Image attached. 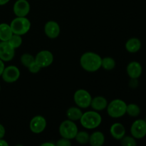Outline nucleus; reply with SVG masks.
Instances as JSON below:
<instances>
[{"mask_svg":"<svg viewBox=\"0 0 146 146\" xmlns=\"http://www.w3.org/2000/svg\"><path fill=\"white\" fill-rule=\"evenodd\" d=\"M102 58L94 52L84 53L80 58V64L85 71L95 72L101 67Z\"/></svg>","mask_w":146,"mask_h":146,"instance_id":"f257e3e1","label":"nucleus"},{"mask_svg":"<svg viewBox=\"0 0 146 146\" xmlns=\"http://www.w3.org/2000/svg\"><path fill=\"white\" fill-rule=\"evenodd\" d=\"M81 124L86 129H94L99 126L102 122V117L96 111H87L84 113L79 120Z\"/></svg>","mask_w":146,"mask_h":146,"instance_id":"f03ea898","label":"nucleus"},{"mask_svg":"<svg viewBox=\"0 0 146 146\" xmlns=\"http://www.w3.org/2000/svg\"><path fill=\"white\" fill-rule=\"evenodd\" d=\"M127 104L121 99H114L107 106V113L111 118H118L126 113Z\"/></svg>","mask_w":146,"mask_h":146,"instance_id":"7ed1b4c3","label":"nucleus"},{"mask_svg":"<svg viewBox=\"0 0 146 146\" xmlns=\"http://www.w3.org/2000/svg\"><path fill=\"white\" fill-rule=\"evenodd\" d=\"M13 34L22 36L27 34L31 28V22L26 17H17L10 24Z\"/></svg>","mask_w":146,"mask_h":146,"instance_id":"20e7f679","label":"nucleus"},{"mask_svg":"<svg viewBox=\"0 0 146 146\" xmlns=\"http://www.w3.org/2000/svg\"><path fill=\"white\" fill-rule=\"evenodd\" d=\"M59 133L62 138L72 140L75 138L78 132V127L74 121L71 120H66L63 121L59 126Z\"/></svg>","mask_w":146,"mask_h":146,"instance_id":"39448f33","label":"nucleus"},{"mask_svg":"<svg viewBox=\"0 0 146 146\" xmlns=\"http://www.w3.org/2000/svg\"><path fill=\"white\" fill-rule=\"evenodd\" d=\"M74 99L77 106L81 108H87L91 106L92 97L86 90L78 89L74 94Z\"/></svg>","mask_w":146,"mask_h":146,"instance_id":"423d86ee","label":"nucleus"},{"mask_svg":"<svg viewBox=\"0 0 146 146\" xmlns=\"http://www.w3.org/2000/svg\"><path fill=\"white\" fill-rule=\"evenodd\" d=\"M131 133L133 138L141 139L146 135V122L145 120L138 119L133 123L131 127Z\"/></svg>","mask_w":146,"mask_h":146,"instance_id":"0eeeda50","label":"nucleus"},{"mask_svg":"<svg viewBox=\"0 0 146 146\" xmlns=\"http://www.w3.org/2000/svg\"><path fill=\"white\" fill-rule=\"evenodd\" d=\"M54 61V56L51 51L43 50L39 51L35 56V62L42 68H46L51 65Z\"/></svg>","mask_w":146,"mask_h":146,"instance_id":"6e6552de","label":"nucleus"},{"mask_svg":"<svg viewBox=\"0 0 146 146\" xmlns=\"http://www.w3.org/2000/svg\"><path fill=\"white\" fill-rule=\"evenodd\" d=\"M20 76V71L15 66H9L4 68L1 77L7 83H14L19 79Z\"/></svg>","mask_w":146,"mask_h":146,"instance_id":"1a4fd4ad","label":"nucleus"},{"mask_svg":"<svg viewBox=\"0 0 146 146\" xmlns=\"http://www.w3.org/2000/svg\"><path fill=\"white\" fill-rule=\"evenodd\" d=\"M15 54V48H13L8 41L0 42V59L3 61H10Z\"/></svg>","mask_w":146,"mask_h":146,"instance_id":"9d476101","label":"nucleus"},{"mask_svg":"<svg viewBox=\"0 0 146 146\" xmlns=\"http://www.w3.org/2000/svg\"><path fill=\"white\" fill-rule=\"evenodd\" d=\"M46 127V121L45 118L41 115L34 116L30 121V130L34 133H41L45 130Z\"/></svg>","mask_w":146,"mask_h":146,"instance_id":"9b49d317","label":"nucleus"},{"mask_svg":"<svg viewBox=\"0 0 146 146\" xmlns=\"http://www.w3.org/2000/svg\"><path fill=\"white\" fill-rule=\"evenodd\" d=\"M13 11L17 17H27L30 11V4L27 0H17L14 4Z\"/></svg>","mask_w":146,"mask_h":146,"instance_id":"f8f14e48","label":"nucleus"},{"mask_svg":"<svg viewBox=\"0 0 146 146\" xmlns=\"http://www.w3.org/2000/svg\"><path fill=\"white\" fill-rule=\"evenodd\" d=\"M60 27L57 22L54 21H48L44 26V32L50 38H56L59 36Z\"/></svg>","mask_w":146,"mask_h":146,"instance_id":"ddd939ff","label":"nucleus"},{"mask_svg":"<svg viewBox=\"0 0 146 146\" xmlns=\"http://www.w3.org/2000/svg\"><path fill=\"white\" fill-rule=\"evenodd\" d=\"M127 74L131 79H137L142 74V66L141 64L137 61L129 63L127 66Z\"/></svg>","mask_w":146,"mask_h":146,"instance_id":"4468645a","label":"nucleus"},{"mask_svg":"<svg viewBox=\"0 0 146 146\" xmlns=\"http://www.w3.org/2000/svg\"><path fill=\"white\" fill-rule=\"evenodd\" d=\"M110 133L112 137L116 140H121L125 135V128L123 124L115 123L113 124L110 128Z\"/></svg>","mask_w":146,"mask_h":146,"instance_id":"2eb2a0df","label":"nucleus"},{"mask_svg":"<svg viewBox=\"0 0 146 146\" xmlns=\"http://www.w3.org/2000/svg\"><path fill=\"white\" fill-rule=\"evenodd\" d=\"M107 106H108V101L106 98L103 96H96L92 98L90 106L92 107L93 109L95 111H100L106 108Z\"/></svg>","mask_w":146,"mask_h":146,"instance_id":"dca6fc26","label":"nucleus"},{"mask_svg":"<svg viewBox=\"0 0 146 146\" xmlns=\"http://www.w3.org/2000/svg\"><path fill=\"white\" fill-rule=\"evenodd\" d=\"M105 142V137L103 133L96 131L93 133L89 138V143L91 146H101Z\"/></svg>","mask_w":146,"mask_h":146,"instance_id":"f3484780","label":"nucleus"},{"mask_svg":"<svg viewBox=\"0 0 146 146\" xmlns=\"http://www.w3.org/2000/svg\"><path fill=\"white\" fill-rule=\"evenodd\" d=\"M141 42L138 38H131L125 43V48L130 53H136L141 49Z\"/></svg>","mask_w":146,"mask_h":146,"instance_id":"a211bd4d","label":"nucleus"},{"mask_svg":"<svg viewBox=\"0 0 146 146\" xmlns=\"http://www.w3.org/2000/svg\"><path fill=\"white\" fill-rule=\"evenodd\" d=\"M12 35L13 32L10 25L4 23L0 24V40L1 41H8Z\"/></svg>","mask_w":146,"mask_h":146,"instance_id":"6ab92c4d","label":"nucleus"},{"mask_svg":"<svg viewBox=\"0 0 146 146\" xmlns=\"http://www.w3.org/2000/svg\"><path fill=\"white\" fill-rule=\"evenodd\" d=\"M83 115V112L79 107H71L66 111V115L71 121H79Z\"/></svg>","mask_w":146,"mask_h":146,"instance_id":"aec40b11","label":"nucleus"},{"mask_svg":"<svg viewBox=\"0 0 146 146\" xmlns=\"http://www.w3.org/2000/svg\"><path fill=\"white\" fill-rule=\"evenodd\" d=\"M115 61L111 57H105L102 58L101 61V67L104 68L105 70H112L115 68Z\"/></svg>","mask_w":146,"mask_h":146,"instance_id":"412c9836","label":"nucleus"},{"mask_svg":"<svg viewBox=\"0 0 146 146\" xmlns=\"http://www.w3.org/2000/svg\"><path fill=\"white\" fill-rule=\"evenodd\" d=\"M126 113H128L130 116L137 117L141 113V108L135 104H128L126 107Z\"/></svg>","mask_w":146,"mask_h":146,"instance_id":"4be33fe9","label":"nucleus"},{"mask_svg":"<svg viewBox=\"0 0 146 146\" xmlns=\"http://www.w3.org/2000/svg\"><path fill=\"white\" fill-rule=\"evenodd\" d=\"M90 135L86 131H80L77 133L75 137V139L76 142L80 144H86L89 142Z\"/></svg>","mask_w":146,"mask_h":146,"instance_id":"5701e85b","label":"nucleus"},{"mask_svg":"<svg viewBox=\"0 0 146 146\" xmlns=\"http://www.w3.org/2000/svg\"><path fill=\"white\" fill-rule=\"evenodd\" d=\"M8 42L11 44L13 48H17L22 44V38H21V36L20 35L13 34L11 38L9 39Z\"/></svg>","mask_w":146,"mask_h":146,"instance_id":"b1692460","label":"nucleus"},{"mask_svg":"<svg viewBox=\"0 0 146 146\" xmlns=\"http://www.w3.org/2000/svg\"><path fill=\"white\" fill-rule=\"evenodd\" d=\"M34 61H35V57L30 54H24L21 56V64L27 68H28Z\"/></svg>","mask_w":146,"mask_h":146,"instance_id":"393cba45","label":"nucleus"},{"mask_svg":"<svg viewBox=\"0 0 146 146\" xmlns=\"http://www.w3.org/2000/svg\"><path fill=\"white\" fill-rule=\"evenodd\" d=\"M121 142L123 146H135L137 145L135 138L131 136H124L121 139Z\"/></svg>","mask_w":146,"mask_h":146,"instance_id":"a878e982","label":"nucleus"},{"mask_svg":"<svg viewBox=\"0 0 146 146\" xmlns=\"http://www.w3.org/2000/svg\"><path fill=\"white\" fill-rule=\"evenodd\" d=\"M41 67H40L35 61H34V62L28 67L29 71L31 74H37V73L41 70Z\"/></svg>","mask_w":146,"mask_h":146,"instance_id":"bb28decb","label":"nucleus"},{"mask_svg":"<svg viewBox=\"0 0 146 146\" xmlns=\"http://www.w3.org/2000/svg\"><path fill=\"white\" fill-rule=\"evenodd\" d=\"M56 145L57 146H70L71 145V143L69 139L62 138L61 139H59L57 141Z\"/></svg>","mask_w":146,"mask_h":146,"instance_id":"cd10ccee","label":"nucleus"},{"mask_svg":"<svg viewBox=\"0 0 146 146\" xmlns=\"http://www.w3.org/2000/svg\"><path fill=\"white\" fill-rule=\"evenodd\" d=\"M4 135H5V128L0 123V139L4 138Z\"/></svg>","mask_w":146,"mask_h":146,"instance_id":"c85d7f7f","label":"nucleus"},{"mask_svg":"<svg viewBox=\"0 0 146 146\" xmlns=\"http://www.w3.org/2000/svg\"><path fill=\"white\" fill-rule=\"evenodd\" d=\"M4 68H5V67H4V61H3L2 60L0 59V76H1V74H2Z\"/></svg>","mask_w":146,"mask_h":146,"instance_id":"c756f323","label":"nucleus"},{"mask_svg":"<svg viewBox=\"0 0 146 146\" xmlns=\"http://www.w3.org/2000/svg\"><path fill=\"white\" fill-rule=\"evenodd\" d=\"M9 144L6 141H4L3 138L0 139V146H8Z\"/></svg>","mask_w":146,"mask_h":146,"instance_id":"7c9ffc66","label":"nucleus"},{"mask_svg":"<svg viewBox=\"0 0 146 146\" xmlns=\"http://www.w3.org/2000/svg\"><path fill=\"white\" fill-rule=\"evenodd\" d=\"M55 145V144L52 143H42L41 145V146H54Z\"/></svg>","mask_w":146,"mask_h":146,"instance_id":"2f4dec72","label":"nucleus"},{"mask_svg":"<svg viewBox=\"0 0 146 146\" xmlns=\"http://www.w3.org/2000/svg\"><path fill=\"white\" fill-rule=\"evenodd\" d=\"M9 1L10 0H0V6L5 5V4H7Z\"/></svg>","mask_w":146,"mask_h":146,"instance_id":"473e14b6","label":"nucleus"},{"mask_svg":"<svg viewBox=\"0 0 146 146\" xmlns=\"http://www.w3.org/2000/svg\"><path fill=\"white\" fill-rule=\"evenodd\" d=\"M0 91H1V86H0Z\"/></svg>","mask_w":146,"mask_h":146,"instance_id":"72a5a7b5","label":"nucleus"},{"mask_svg":"<svg viewBox=\"0 0 146 146\" xmlns=\"http://www.w3.org/2000/svg\"><path fill=\"white\" fill-rule=\"evenodd\" d=\"M145 122H146V118H145Z\"/></svg>","mask_w":146,"mask_h":146,"instance_id":"f704fd0d","label":"nucleus"}]
</instances>
